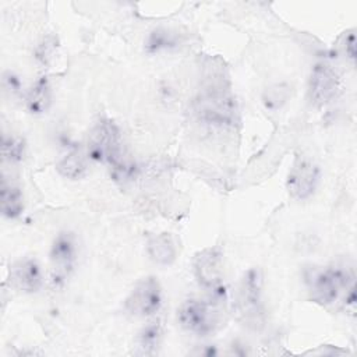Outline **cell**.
<instances>
[{
    "mask_svg": "<svg viewBox=\"0 0 357 357\" xmlns=\"http://www.w3.org/2000/svg\"><path fill=\"white\" fill-rule=\"evenodd\" d=\"M21 88H22V82H21L20 77L14 71H4V74H3L4 92L8 93L10 96H14L21 92Z\"/></svg>",
    "mask_w": 357,
    "mask_h": 357,
    "instance_id": "ffe728a7",
    "label": "cell"
},
{
    "mask_svg": "<svg viewBox=\"0 0 357 357\" xmlns=\"http://www.w3.org/2000/svg\"><path fill=\"white\" fill-rule=\"evenodd\" d=\"M146 254L158 265H172L177 257L176 243L169 233L151 236L146 241Z\"/></svg>",
    "mask_w": 357,
    "mask_h": 357,
    "instance_id": "7c38bea8",
    "label": "cell"
},
{
    "mask_svg": "<svg viewBox=\"0 0 357 357\" xmlns=\"http://www.w3.org/2000/svg\"><path fill=\"white\" fill-rule=\"evenodd\" d=\"M319 180V167L307 156H297L290 167L286 187L291 198L303 201L310 198Z\"/></svg>",
    "mask_w": 357,
    "mask_h": 357,
    "instance_id": "ba28073f",
    "label": "cell"
},
{
    "mask_svg": "<svg viewBox=\"0 0 357 357\" xmlns=\"http://www.w3.org/2000/svg\"><path fill=\"white\" fill-rule=\"evenodd\" d=\"M0 201H1V213L4 218L14 219L21 215L24 209L21 188L13 180L7 178L6 174H3V180H1Z\"/></svg>",
    "mask_w": 357,
    "mask_h": 357,
    "instance_id": "5bb4252c",
    "label": "cell"
},
{
    "mask_svg": "<svg viewBox=\"0 0 357 357\" xmlns=\"http://www.w3.org/2000/svg\"><path fill=\"white\" fill-rule=\"evenodd\" d=\"M26 109L32 114H43L52 105V88L47 77H39L25 98Z\"/></svg>",
    "mask_w": 357,
    "mask_h": 357,
    "instance_id": "4fadbf2b",
    "label": "cell"
},
{
    "mask_svg": "<svg viewBox=\"0 0 357 357\" xmlns=\"http://www.w3.org/2000/svg\"><path fill=\"white\" fill-rule=\"evenodd\" d=\"M192 268L198 283L204 289L211 291L218 301L225 297L223 259L219 250L204 248L202 251L197 252Z\"/></svg>",
    "mask_w": 357,
    "mask_h": 357,
    "instance_id": "8992f818",
    "label": "cell"
},
{
    "mask_svg": "<svg viewBox=\"0 0 357 357\" xmlns=\"http://www.w3.org/2000/svg\"><path fill=\"white\" fill-rule=\"evenodd\" d=\"M197 112L202 120L216 126H234L238 121L236 100L223 82H213L201 93L197 100Z\"/></svg>",
    "mask_w": 357,
    "mask_h": 357,
    "instance_id": "3957f363",
    "label": "cell"
},
{
    "mask_svg": "<svg viewBox=\"0 0 357 357\" xmlns=\"http://www.w3.org/2000/svg\"><path fill=\"white\" fill-rule=\"evenodd\" d=\"M10 284L22 293H35L43 284V275L35 258H21L10 266Z\"/></svg>",
    "mask_w": 357,
    "mask_h": 357,
    "instance_id": "8fae6325",
    "label": "cell"
},
{
    "mask_svg": "<svg viewBox=\"0 0 357 357\" xmlns=\"http://www.w3.org/2000/svg\"><path fill=\"white\" fill-rule=\"evenodd\" d=\"M57 172L70 180L81 178L86 172V156L79 149H73L64 155L57 163Z\"/></svg>",
    "mask_w": 357,
    "mask_h": 357,
    "instance_id": "2e32d148",
    "label": "cell"
},
{
    "mask_svg": "<svg viewBox=\"0 0 357 357\" xmlns=\"http://www.w3.org/2000/svg\"><path fill=\"white\" fill-rule=\"evenodd\" d=\"M163 337V326L160 321H152L146 324L135 337V350L138 356H152L158 351Z\"/></svg>",
    "mask_w": 357,
    "mask_h": 357,
    "instance_id": "9a60e30c",
    "label": "cell"
},
{
    "mask_svg": "<svg viewBox=\"0 0 357 357\" xmlns=\"http://www.w3.org/2000/svg\"><path fill=\"white\" fill-rule=\"evenodd\" d=\"M162 287L153 276L141 279L124 301L126 311L132 317H151L162 307Z\"/></svg>",
    "mask_w": 357,
    "mask_h": 357,
    "instance_id": "52a82bcc",
    "label": "cell"
},
{
    "mask_svg": "<svg viewBox=\"0 0 357 357\" xmlns=\"http://www.w3.org/2000/svg\"><path fill=\"white\" fill-rule=\"evenodd\" d=\"M289 86L284 84H276L266 89L264 93V103L269 109H279L289 98Z\"/></svg>",
    "mask_w": 357,
    "mask_h": 357,
    "instance_id": "ac0fdd59",
    "label": "cell"
},
{
    "mask_svg": "<svg viewBox=\"0 0 357 357\" xmlns=\"http://www.w3.org/2000/svg\"><path fill=\"white\" fill-rule=\"evenodd\" d=\"M340 85L337 71L328 63L319 61L310 77V99L317 106H325L335 99Z\"/></svg>",
    "mask_w": 357,
    "mask_h": 357,
    "instance_id": "30bf717a",
    "label": "cell"
},
{
    "mask_svg": "<svg viewBox=\"0 0 357 357\" xmlns=\"http://www.w3.org/2000/svg\"><path fill=\"white\" fill-rule=\"evenodd\" d=\"M305 283L312 301L321 305H331L342 291L354 284V275L342 266L312 268L305 272Z\"/></svg>",
    "mask_w": 357,
    "mask_h": 357,
    "instance_id": "7a4b0ae2",
    "label": "cell"
},
{
    "mask_svg": "<svg viewBox=\"0 0 357 357\" xmlns=\"http://www.w3.org/2000/svg\"><path fill=\"white\" fill-rule=\"evenodd\" d=\"M119 127L107 119L99 120L88 135L86 156L95 162L112 166L123 156Z\"/></svg>",
    "mask_w": 357,
    "mask_h": 357,
    "instance_id": "5b68a950",
    "label": "cell"
},
{
    "mask_svg": "<svg viewBox=\"0 0 357 357\" xmlns=\"http://www.w3.org/2000/svg\"><path fill=\"white\" fill-rule=\"evenodd\" d=\"M177 321L187 332L208 336L220 328L223 317L216 301L190 298L178 307Z\"/></svg>",
    "mask_w": 357,
    "mask_h": 357,
    "instance_id": "277c9868",
    "label": "cell"
},
{
    "mask_svg": "<svg viewBox=\"0 0 357 357\" xmlns=\"http://www.w3.org/2000/svg\"><path fill=\"white\" fill-rule=\"evenodd\" d=\"M25 153V144L24 139L15 135H4L1 142V155L6 162L17 163L22 160Z\"/></svg>",
    "mask_w": 357,
    "mask_h": 357,
    "instance_id": "e0dca14e",
    "label": "cell"
},
{
    "mask_svg": "<svg viewBox=\"0 0 357 357\" xmlns=\"http://www.w3.org/2000/svg\"><path fill=\"white\" fill-rule=\"evenodd\" d=\"M77 259L75 238L68 231H61L53 240L50 248L52 279L56 283L64 282L74 269Z\"/></svg>",
    "mask_w": 357,
    "mask_h": 357,
    "instance_id": "9c48e42d",
    "label": "cell"
},
{
    "mask_svg": "<svg viewBox=\"0 0 357 357\" xmlns=\"http://www.w3.org/2000/svg\"><path fill=\"white\" fill-rule=\"evenodd\" d=\"M176 45V38L166 29H156L151 33L148 40V47L152 52H159Z\"/></svg>",
    "mask_w": 357,
    "mask_h": 357,
    "instance_id": "d6986e66",
    "label": "cell"
},
{
    "mask_svg": "<svg viewBox=\"0 0 357 357\" xmlns=\"http://www.w3.org/2000/svg\"><path fill=\"white\" fill-rule=\"evenodd\" d=\"M262 284L264 282L259 269L251 268L243 273L234 294L237 318L244 326L252 331H259L265 325Z\"/></svg>",
    "mask_w": 357,
    "mask_h": 357,
    "instance_id": "6da1fadb",
    "label": "cell"
},
{
    "mask_svg": "<svg viewBox=\"0 0 357 357\" xmlns=\"http://www.w3.org/2000/svg\"><path fill=\"white\" fill-rule=\"evenodd\" d=\"M344 52L346 56L353 61L356 57V36L353 32H349V35L344 39Z\"/></svg>",
    "mask_w": 357,
    "mask_h": 357,
    "instance_id": "44dd1931",
    "label": "cell"
}]
</instances>
